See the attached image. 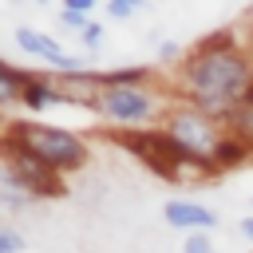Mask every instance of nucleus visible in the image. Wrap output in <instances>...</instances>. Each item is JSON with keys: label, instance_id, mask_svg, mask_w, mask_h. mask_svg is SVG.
Listing matches in <instances>:
<instances>
[{"label": "nucleus", "instance_id": "obj_1", "mask_svg": "<svg viewBox=\"0 0 253 253\" xmlns=\"http://www.w3.org/2000/svg\"><path fill=\"white\" fill-rule=\"evenodd\" d=\"M253 91V51L241 32H213L198 40L174 75V95L213 119H229Z\"/></svg>", "mask_w": 253, "mask_h": 253}, {"label": "nucleus", "instance_id": "obj_2", "mask_svg": "<svg viewBox=\"0 0 253 253\" xmlns=\"http://www.w3.org/2000/svg\"><path fill=\"white\" fill-rule=\"evenodd\" d=\"M103 138L115 142V146H123V150H130L146 170H154L166 182H182L186 186V182H210L213 178V170L202 166V162H194V158H186L162 126H130V130L126 126H111Z\"/></svg>", "mask_w": 253, "mask_h": 253}, {"label": "nucleus", "instance_id": "obj_3", "mask_svg": "<svg viewBox=\"0 0 253 253\" xmlns=\"http://www.w3.org/2000/svg\"><path fill=\"white\" fill-rule=\"evenodd\" d=\"M158 126L174 138V146H178L186 158H194V162L210 166L213 174H221L217 162H221V150H225V142H229V130H225L221 119H213V115H206V111L174 99V103L166 107V115H162Z\"/></svg>", "mask_w": 253, "mask_h": 253}, {"label": "nucleus", "instance_id": "obj_4", "mask_svg": "<svg viewBox=\"0 0 253 253\" xmlns=\"http://www.w3.org/2000/svg\"><path fill=\"white\" fill-rule=\"evenodd\" d=\"M0 138L12 142V146H20V150H28V154H36L40 162H47V166L59 170V174H71V170L87 166V158H91L87 142H83L75 130H67V126H51V123L8 119Z\"/></svg>", "mask_w": 253, "mask_h": 253}, {"label": "nucleus", "instance_id": "obj_5", "mask_svg": "<svg viewBox=\"0 0 253 253\" xmlns=\"http://www.w3.org/2000/svg\"><path fill=\"white\" fill-rule=\"evenodd\" d=\"M95 111H99L103 119L126 126V130L138 126V123H150V119L162 123V115H166L162 103H158V95H154L146 83H103Z\"/></svg>", "mask_w": 253, "mask_h": 253}, {"label": "nucleus", "instance_id": "obj_6", "mask_svg": "<svg viewBox=\"0 0 253 253\" xmlns=\"http://www.w3.org/2000/svg\"><path fill=\"white\" fill-rule=\"evenodd\" d=\"M0 154H4V174H12L36 202L63 194V174L51 170L47 162H40L36 154H28V150H20V146H12V142H4V138H0Z\"/></svg>", "mask_w": 253, "mask_h": 253}, {"label": "nucleus", "instance_id": "obj_7", "mask_svg": "<svg viewBox=\"0 0 253 253\" xmlns=\"http://www.w3.org/2000/svg\"><path fill=\"white\" fill-rule=\"evenodd\" d=\"M16 43L28 51V55H36V59H43V63H51L59 75H75V71H87V63L79 59V55H67L47 32H36V28H16Z\"/></svg>", "mask_w": 253, "mask_h": 253}, {"label": "nucleus", "instance_id": "obj_8", "mask_svg": "<svg viewBox=\"0 0 253 253\" xmlns=\"http://www.w3.org/2000/svg\"><path fill=\"white\" fill-rule=\"evenodd\" d=\"M162 213H166V225L186 229V233H206V229L217 225V213H213L210 206H202V202H190V198H174V202H166Z\"/></svg>", "mask_w": 253, "mask_h": 253}, {"label": "nucleus", "instance_id": "obj_9", "mask_svg": "<svg viewBox=\"0 0 253 253\" xmlns=\"http://www.w3.org/2000/svg\"><path fill=\"white\" fill-rule=\"evenodd\" d=\"M28 83H32V71H20L16 63L0 59V103H16V99H24Z\"/></svg>", "mask_w": 253, "mask_h": 253}, {"label": "nucleus", "instance_id": "obj_10", "mask_svg": "<svg viewBox=\"0 0 253 253\" xmlns=\"http://www.w3.org/2000/svg\"><path fill=\"white\" fill-rule=\"evenodd\" d=\"M225 130H229V134H233V138L253 154V91H249V95H245V103L225 119Z\"/></svg>", "mask_w": 253, "mask_h": 253}, {"label": "nucleus", "instance_id": "obj_11", "mask_svg": "<svg viewBox=\"0 0 253 253\" xmlns=\"http://www.w3.org/2000/svg\"><path fill=\"white\" fill-rule=\"evenodd\" d=\"M134 12H138L134 0H111V4H107V16H111V20H130Z\"/></svg>", "mask_w": 253, "mask_h": 253}, {"label": "nucleus", "instance_id": "obj_12", "mask_svg": "<svg viewBox=\"0 0 253 253\" xmlns=\"http://www.w3.org/2000/svg\"><path fill=\"white\" fill-rule=\"evenodd\" d=\"M20 249H24L20 233H16L12 225H4V229H0V253H20Z\"/></svg>", "mask_w": 253, "mask_h": 253}, {"label": "nucleus", "instance_id": "obj_13", "mask_svg": "<svg viewBox=\"0 0 253 253\" xmlns=\"http://www.w3.org/2000/svg\"><path fill=\"white\" fill-rule=\"evenodd\" d=\"M182 253H213V245H210V237H206V233H186Z\"/></svg>", "mask_w": 253, "mask_h": 253}, {"label": "nucleus", "instance_id": "obj_14", "mask_svg": "<svg viewBox=\"0 0 253 253\" xmlns=\"http://www.w3.org/2000/svg\"><path fill=\"white\" fill-rule=\"evenodd\" d=\"M59 24H63V28H79V32H83L91 20H87L83 12H75V8H63V12H59Z\"/></svg>", "mask_w": 253, "mask_h": 253}, {"label": "nucleus", "instance_id": "obj_15", "mask_svg": "<svg viewBox=\"0 0 253 253\" xmlns=\"http://www.w3.org/2000/svg\"><path fill=\"white\" fill-rule=\"evenodd\" d=\"M103 32H107V28H103L99 20H91V24H87L79 36H83V43H87V47H99V43H103Z\"/></svg>", "mask_w": 253, "mask_h": 253}, {"label": "nucleus", "instance_id": "obj_16", "mask_svg": "<svg viewBox=\"0 0 253 253\" xmlns=\"http://www.w3.org/2000/svg\"><path fill=\"white\" fill-rule=\"evenodd\" d=\"M241 28H245V32H241V40H245V47L253 51V8H249V12L241 16Z\"/></svg>", "mask_w": 253, "mask_h": 253}, {"label": "nucleus", "instance_id": "obj_17", "mask_svg": "<svg viewBox=\"0 0 253 253\" xmlns=\"http://www.w3.org/2000/svg\"><path fill=\"white\" fill-rule=\"evenodd\" d=\"M237 229H241V237H245V241H253V213H249V217H241V225H237Z\"/></svg>", "mask_w": 253, "mask_h": 253}]
</instances>
